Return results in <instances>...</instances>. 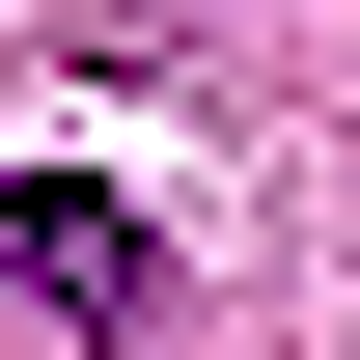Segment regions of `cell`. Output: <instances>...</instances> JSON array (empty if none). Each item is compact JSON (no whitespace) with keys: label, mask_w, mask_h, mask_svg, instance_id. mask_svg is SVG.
<instances>
[{"label":"cell","mask_w":360,"mask_h":360,"mask_svg":"<svg viewBox=\"0 0 360 360\" xmlns=\"http://www.w3.org/2000/svg\"><path fill=\"white\" fill-rule=\"evenodd\" d=\"M0 277H28L56 333H139V277H167V222H139L111 167H28V194H0Z\"/></svg>","instance_id":"obj_1"}]
</instances>
